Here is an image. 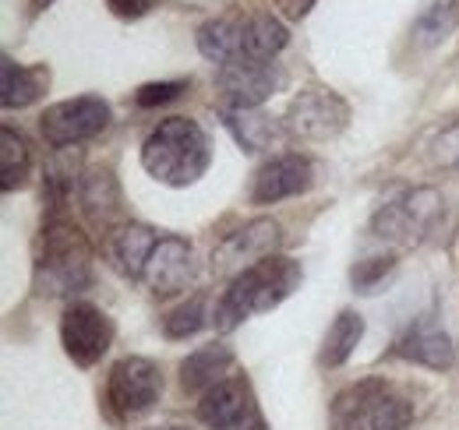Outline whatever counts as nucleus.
Listing matches in <instances>:
<instances>
[{"label":"nucleus","mask_w":459,"mask_h":430,"mask_svg":"<svg viewBox=\"0 0 459 430\" xmlns=\"http://www.w3.org/2000/svg\"><path fill=\"white\" fill-rule=\"evenodd\" d=\"M290 82L287 67L276 60L265 64H227L216 71V92L223 109H262Z\"/></svg>","instance_id":"nucleus-11"},{"label":"nucleus","mask_w":459,"mask_h":430,"mask_svg":"<svg viewBox=\"0 0 459 430\" xmlns=\"http://www.w3.org/2000/svg\"><path fill=\"white\" fill-rule=\"evenodd\" d=\"M209 322H212V314H209V297H205V293H195V297H187L180 307H173L170 314L163 318V335L173 339V342H184V339L198 335Z\"/></svg>","instance_id":"nucleus-25"},{"label":"nucleus","mask_w":459,"mask_h":430,"mask_svg":"<svg viewBox=\"0 0 459 430\" xmlns=\"http://www.w3.org/2000/svg\"><path fill=\"white\" fill-rule=\"evenodd\" d=\"M198 54L220 67L227 64H265L290 43L287 22L273 11H227L198 25Z\"/></svg>","instance_id":"nucleus-2"},{"label":"nucleus","mask_w":459,"mask_h":430,"mask_svg":"<svg viewBox=\"0 0 459 430\" xmlns=\"http://www.w3.org/2000/svg\"><path fill=\"white\" fill-rule=\"evenodd\" d=\"M413 424V399L385 377L346 384L329 406L333 430H406Z\"/></svg>","instance_id":"nucleus-5"},{"label":"nucleus","mask_w":459,"mask_h":430,"mask_svg":"<svg viewBox=\"0 0 459 430\" xmlns=\"http://www.w3.org/2000/svg\"><path fill=\"white\" fill-rule=\"evenodd\" d=\"M456 25H459V0H428L420 7V14L413 18L410 39L420 50H435V47H442L453 36Z\"/></svg>","instance_id":"nucleus-23"},{"label":"nucleus","mask_w":459,"mask_h":430,"mask_svg":"<svg viewBox=\"0 0 459 430\" xmlns=\"http://www.w3.org/2000/svg\"><path fill=\"white\" fill-rule=\"evenodd\" d=\"M393 269H396V254H393V251H389V254L364 258V262H357V265L350 269V286H353V293H375V289L382 286V279Z\"/></svg>","instance_id":"nucleus-26"},{"label":"nucleus","mask_w":459,"mask_h":430,"mask_svg":"<svg viewBox=\"0 0 459 430\" xmlns=\"http://www.w3.org/2000/svg\"><path fill=\"white\" fill-rule=\"evenodd\" d=\"M350 127V103L329 85H304L283 113V131L297 142H333Z\"/></svg>","instance_id":"nucleus-7"},{"label":"nucleus","mask_w":459,"mask_h":430,"mask_svg":"<svg viewBox=\"0 0 459 430\" xmlns=\"http://www.w3.org/2000/svg\"><path fill=\"white\" fill-rule=\"evenodd\" d=\"M283 244V226L269 215H258L244 226L227 233L212 251V271L216 275H240L244 269L258 265L262 258H273Z\"/></svg>","instance_id":"nucleus-12"},{"label":"nucleus","mask_w":459,"mask_h":430,"mask_svg":"<svg viewBox=\"0 0 459 430\" xmlns=\"http://www.w3.org/2000/svg\"><path fill=\"white\" fill-rule=\"evenodd\" d=\"M311 187H315V162L300 152H283L255 169L247 198H251V205L265 209V205H280L297 194H307Z\"/></svg>","instance_id":"nucleus-14"},{"label":"nucleus","mask_w":459,"mask_h":430,"mask_svg":"<svg viewBox=\"0 0 459 430\" xmlns=\"http://www.w3.org/2000/svg\"><path fill=\"white\" fill-rule=\"evenodd\" d=\"M220 116L244 152H265L280 138V124L262 109H220Z\"/></svg>","instance_id":"nucleus-21"},{"label":"nucleus","mask_w":459,"mask_h":430,"mask_svg":"<svg viewBox=\"0 0 459 430\" xmlns=\"http://www.w3.org/2000/svg\"><path fill=\"white\" fill-rule=\"evenodd\" d=\"M262 430H265V427H262Z\"/></svg>","instance_id":"nucleus-34"},{"label":"nucleus","mask_w":459,"mask_h":430,"mask_svg":"<svg viewBox=\"0 0 459 430\" xmlns=\"http://www.w3.org/2000/svg\"><path fill=\"white\" fill-rule=\"evenodd\" d=\"M96 254L89 233L71 215H43V226L32 240V289L36 297L64 300L92 289Z\"/></svg>","instance_id":"nucleus-1"},{"label":"nucleus","mask_w":459,"mask_h":430,"mask_svg":"<svg viewBox=\"0 0 459 430\" xmlns=\"http://www.w3.org/2000/svg\"><path fill=\"white\" fill-rule=\"evenodd\" d=\"M54 4H57V0H29V14H32V18H39V14H43V11H50Z\"/></svg>","instance_id":"nucleus-31"},{"label":"nucleus","mask_w":459,"mask_h":430,"mask_svg":"<svg viewBox=\"0 0 459 430\" xmlns=\"http://www.w3.org/2000/svg\"><path fill=\"white\" fill-rule=\"evenodd\" d=\"M100 244H103L107 262H110L124 279L142 282L145 262H149L152 247L160 244V233H156L152 226H145V222H131V219H127L124 226H117L114 233H110L107 240H100Z\"/></svg>","instance_id":"nucleus-18"},{"label":"nucleus","mask_w":459,"mask_h":430,"mask_svg":"<svg viewBox=\"0 0 459 430\" xmlns=\"http://www.w3.org/2000/svg\"><path fill=\"white\" fill-rule=\"evenodd\" d=\"M110 120H114V109L103 96H74V99H60L43 109L39 134L50 149L64 152V149H74V145L103 134L110 127Z\"/></svg>","instance_id":"nucleus-8"},{"label":"nucleus","mask_w":459,"mask_h":430,"mask_svg":"<svg viewBox=\"0 0 459 430\" xmlns=\"http://www.w3.org/2000/svg\"><path fill=\"white\" fill-rule=\"evenodd\" d=\"M446 215V198L435 187H410L371 215V236L389 247H420Z\"/></svg>","instance_id":"nucleus-6"},{"label":"nucleus","mask_w":459,"mask_h":430,"mask_svg":"<svg viewBox=\"0 0 459 430\" xmlns=\"http://www.w3.org/2000/svg\"><path fill=\"white\" fill-rule=\"evenodd\" d=\"M364 339V318L357 311H340L336 322L329 324L325 339H322V349H318V367H343L346 360L353 357V349L360 346Z\"/></svg>","instance_id":"nucleus-24"},{"label":"nucleus","mask_w":459,"mask_h":430,"mask_svg":"<svg viewBox=\"0 0 459 430\" xmlns=\"http://www.w3.org/2000/svg\"><path fill=\"white\" fill-rule=\"evenodd\" d=\"M163 395V371L149 357H120L107 374V409L117 424L149 413Z\"/></svg>","instance_id":"nucleus-9"},{"label":"nucleus","mask_w":459,"mask_h":430,"mask_svg":"<svg viewBox=\"0 0 459 430\" xmlns=\"http://www.w3.org/2000/svg\"><path fill=\"white\" fill-rule=\"evenodd\" d=\"M393 357H400L406 364H417V367H428V371H449L456 364V346H453L449 331L431 314H420L396 339Z\"/></svg>","instance_id":"nucleus-17"},{"label":"nucleus","mask_w":459,"mask_h":430,"mask_svg":"<svg viewBox=\"0 0 459 430\" xmlns=\"http://www.w3.org/2000/svg\"><path fill=\"white\" fill-rule=\"evenodd\" d=\"M107 7L120 22H138L156 7V0H107Z\"/></svg>","instance_id":"nucleus-29"},{"label":"nucleus","mask_w":459,"mask_h":430,"mask_svg":"<svg viewBox=\"0 0 459 430\" xmlns=\"http://www.w3.org/2000/svg\"><path fill=\"white\" fill-rule=\"evenodd\" d=\"M428 159H431V166H442V169H459V120L435 134Z\"/></svg>","instance_id":"nucleus-28"},{"label":"nucleus","mask_w":459,"mask_h":430,"mask_svg":"<svg viewBox=\"0 0 459 430\" xmlns=\"http://www.w3.org/2000/svg\"><path fill=\"white\" fill-rule=\"evenodd\" d=\"M60 346L74 367H96L114 346V322L89 300H71L60 314Z\"/></svg>","instance_id":"nucleus-10"},{"label":"nucleus","mask_w":459,"mask_h":430,"mask_svg":"<svg viewBox=\"0 0 459 430\" xmlns=\"http://www.w3.org/2000/svg\"><path fill=\"white\" fill-rule=\"evenodd\" d=\"M456 258H459V236H456Z\"/></svg>","instance_id":"nucleus-33"},{"label":"nucleus","mask_w":459,"mask_h":430,"mask_svg":"<svg viewBox=\"0 0 459 430\" xmlns=\"http://www.w3.org/2000/svg\"><path fill=\"white\" fill-rule=\"evenodd\" d=\"M318 0H276V14L283 22H304Z\"/></svg>","instance_id":"nucleus-30"},{"label":"nucleus","mask_w":459,"mask_h":430,"mask_svg":"<svg viewBox=\"0 0 459 430\" xmlns=\"http://www.w3.org/2000/svg\"><path fill=\"white\" fill-rule=\"evenodd\" d=\"M29 176H32V145L22 131L4 124L0 127V191L14 194L29 184Z\"/></svg>","instance_id":"nucleus-22"},{"label":"nucleus","mask_w":459,"mask_h":430,"mask_svg":"<svg viewBox=\"0 0 459 430\" xmlns=\"http://www.w3.org/2000/svg\"><path fill=\"white\" fill-rule=\"evenodd\" d=\"M145 430H191V427H184V424H156V427H145Z\"/></svg>","instance_id":"nucleus-32"},{"label":"nucleus","mask_w":459,"mask_h":430,"mask_svg":"<svg viewBox=\"0 0 459 430\" xmlns=\"http://www.w3.org/2000/svg\"><path fill=\"white\" fill-rule=\"evenodd\" d=\"M300 282H304L300 262H293L287 254L262 258L258 265H251V269L230 279V289L220 297L212 322L220 331H233L255 314L276 311L283 300H290L300 289Z\"/></svg>","instance_id":"nucleus-4"},{"label":"nucleus","mask_w":459,"mask_h":430,"mask_svg":"<svg viewBox=\"0 0 459 430\" xmlns=\"http://www.w3.org/2000/svg\"><path fill=\"white\" fill-rule=\"evenodd\" d=\"M212 166V145L198 120L167 116L142 142V169L163 187H191Z\"/></svg>","instance_id":"nucleus-3"},{"label":"nucleus","mask_w":459,"mask_h":430,"mask_svg":"<svg viewBox=\"0 0 459 430\" xmlns=\"http://www.w3.org/2000/svg\"><path fill=\"white\" fill-rule=\"evenodd\" d=\"M198 420L212 430H262L265 420L258 413L251 381L244 374H230L216 388H209L198 402Z\"/></svg>","instance_id":"nucleus-13"},{"label":"nucleus","mask_w":459,"mask_h":430,"mask_svg":"<svg viewBox=\"0 0 459 430\" xmlns=\"http://www.w3.org/2000/svg\"><path fill=\"white\" fill-rule=\"evenodd\" d=\"M198 275V262H195V247L184 236H160V244L152 247L149 262H145V275L142 282L149 286L152 297L167 300L184 293Z\"/></svg>","instance_id":"nucleus-16"},{"label":"nucleus","mask_w":459,"mask_h":430,"mask_svg":"<svg viewBox=\"0 0 459 430\" xmlns=\"http://www.w3.org/2000/svg\"><path fill=\"white\" fill-rule=\"evenodd\" d=\"M191 89L187 78H173V82H145L134 89V107L138 109H156V107H167V103H177L184 92Z\"/></svg>","instance_id":"nucleus-27"},{"label":"nucleus","mask_w":459,"mask_h":430,"mask_svg":"<svg viewBox=\"0 0 459 430\" xmlns=\"http://www.w3.org/2000/svg\"><path fill=\"white\" fill-rule=\"evenodd\" d=\"M50 89V67L47 64H18L4 54L0 60V103L4 109H25L39 103Z\"/></svg>","instance_id":"nucleus-19"},{"label":"nucleus","mask_w":459,"mask_h":430,"mask_svg":"<svg viewBox=\"0 0 459 430\" xmlns=\"http://www.w3.org/2000/svg\"><path fill=\"white\" fill-rule=\"evenodd\" d=\"M233 364H237V357L227 342H209V346H202L180 360V388L187 395H205L209 388L227 381Z\"/></svg>","instance_id":"nucleus-20"},{"label":"nucleus","mask_w":459,"mask_h":430,"mask_svg":"<svg viewBox=\"0 0 459 430\" xmlns=\"http://www.w3.org/2000/svg\"><path fill=\"white\" fill-rule=\"evenodd\" d=\"M74 202H78L85 222L92 226V233H96L100 240H107L117 226L127 222L124 191H120V180H117V173L110 166H85Z\"/></svg>","instance_id":"nucleus-15"}]
</instances>
